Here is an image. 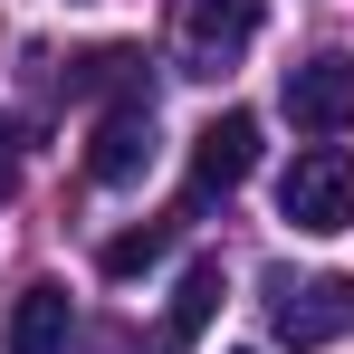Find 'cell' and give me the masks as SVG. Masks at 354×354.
Returning a JSON list of instances; mask_svg holds the SVG:
<instances>
[{
	"label": "cell",
	"mask_w": 354,
	"mask_h": 354,
	"mask_svg": "<svg viewBox=\"0 0 354 354\" xmlns=\"http://www.w3.org/2000/svg\"><path fill=\"white\" fill-rule=\"evenodd\" d=\"M278 96H288L297 134H345V124H354V58H345V48H326V58L288 67Z\"/></svg>",
	"instance_id": "cell-5"
},
{
	"label": "cell",
	"mask_w": 354,
	"mask_h": 354,
	"mask_svg": "<svg viewBox=\"0 0 354 354\" xmlns=\"http://www.w3.org/2000/svg\"><path fill=\"white\" fill-rule=\"evenodd\" d=\"M221 297H230V278H221V259H192V268H182V288H173V316H163V345H192V335H201V326H211V316H221Z\"/></svg>",
	"instance_id": "cell-8"
},
{
	"label": "cell",
	"mask_w": 354,
	"mask_h": 354,
	"mask_svg": "<svg viewBox=\"0 0 354 354\" xmlns=\"http://www.w3.org/2000/svg\"><path fill=\"white\" fill-rule=\"evenodd\" d=\"M268 326L297 354L354 335V278H268Z\"/></svg>",
	"instance_id": "cell-3"
},
{
	"label": "cell",
	"mask_w": 354,
	"mask_h": 354,
	"mask_svg": "<svg viewBox=\"0 0 354 354\" xmlns=\"http://www.w3.org/2000/svg\"><path fill=\"white\" fill-rule=\"evenodd\" d=\"M67 326H77V306H67L58 278H39V288L10 297V326H0V354H67Z\"/></svg>",
	"instance_id": "cell-7"
},
{
	"label": "cell",
	"mask_w": 354,
	"mask_h": 354,
	"mask_svg": "<svg viewBox=\"0 0 354 354\" xmlns=\"http://www.w3.org/2000/svg\"><path fill=\"white\" fill-rule=\"evenodd\" d=\"M163 249H173V230H163V221H144V230L106 239V259H96V268H106V278H134V268H153Z\"/></svg>",
	"instance_id": "cell-9"
},
{
	"label": "cell",
	"mask_w": 354,
	"mask_h": 354,
	"mask_svg": "<svg viewBox=\"0 0 354 354\" xmlns=\"http://www.w3.org/2000/svg\"><path fill=\"white\" fill-rule=\"evenodd\" d=\"M10 192H19V124L0 115V201H10Z\"/></svg>",
	"instance_id": "cell-10"
},
{
	"label": "cell",
	"mask_w": 354,
	"mask_h": 354,
	"mask_svg": "<svg viewBox=\"0 0 354 354\" xmlns=\"http://www.w3.org/2000/svg\"><path fill=\"white\" fill-rule=\"evenodd\" d=\"M259 173V115H211L201 124V144H192V201H211V192H239V182Z\"/></svg>",
	"instance_id": "cell-6"
},
{
	"label": "cell",
	"mask_w": 354,
	"mask_h": 354,
	"mask_svg": "<svg viewBox=\"0 0 354 354\" xmlns=\"http://www.w3.org/2000/svg\"><path fill=\"white\" fill-rule=\"evenodd\" d=\"M239 354H249V345H239Z\"/></svg>",
	"instance_id": "cell-11"
},
{
	"label": "cell",
	"mask_w": 354,
	"mask_h": 354,
	"mask_svg": "<svg viewBox=\"0 0 354 354\" xmlns=\"http://www.w3.org/2000/svg\"><path fill=\"white\" fill-rule=\"evenodd\" d=\"M278 211H288L306 239L354 230V153L345 144H306L288 173H278Z\"/></svg>",
	"instance_id": "cell-1"
},
{
	"label": "cell",
	"mask_w": 354,
	"mask_h": 354,
	"mask_svg": "<svg viewBox=\"0 0 354 354\" xmlns=\"http://www.w3.org/2000/svg\"><path fill=\"white\" fill-rule=\"evenodd\" d=\"M86 173L106 182V192H124V182H144V173H153V96H124V106H106V115H96Z\"/></svg>",
	"instance_id": "cell-4"
},
{
	"label": "cell",
	"mask_w": 354,
	"mask_h": 354,
	"mask_svg": "<svg viewBox=\"0 0 354 354\" xmlns=\"http://www.w3.org/2000/svg\"><path fill=\"white\" fill-rule=\"evenodd\" d=\"M268 0H173V58L182 77H230L239 48L259 39Z\"/></svg>",
	"instance_id": "cell-2"
}]
</instances>
